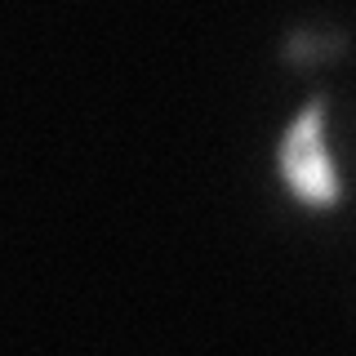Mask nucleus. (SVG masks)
Segmentation results:
<instances>
[{
	"label": "nucleus",
	"mask_w": 356,
	"mask_h": 356,
	"mask_svg": "<svg viewBox=\"0 0 356 356\" xmlns=\"http://www.w3.org/2000/svg\"><path fill=\"white\" fill-rule=\"evenodd\" d=\"M325 98H312L298 111V120L281 134V147H276V165H281L285 187L294 192L303 205L312 209H330L339 205V170H334V156L325 147Z\"/></svg>",
	"instance_id": "f257e3e1"
}]
</instances>
